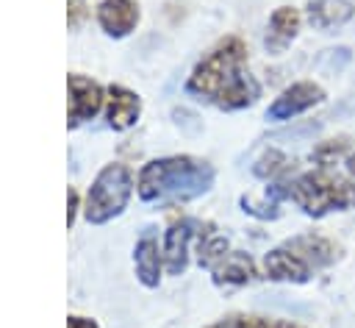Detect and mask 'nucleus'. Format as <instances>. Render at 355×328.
<instances>
[{
    "instance_id": "f257e3e1",
    "label": "nucleus",
    "mask_w": 355,
    "mask_h": 328,
    "mask_svg": "<svg viewBox=\"0 0 355 328\" xmlns=\"http://www.w3.org/2000/svg\"><path fill=\"white\" fill-rule=\"evenodd\" d=\"M186 89L200 100L225 111H239L255 103L261 86L247 69V47L241 39H222L189 75Z\"/></svg>"
},
{
    "instance_id": "f03ea898",
    "label": "nucleus",
    "mask_w": 355,
    "mask_h": 328,
    "mask_svg": "<svg viewBox=\"0 0 355 328\" xmlns=\"http://www.w3.org/2000/svg\"><path fill=\"white\" fill-rule=\"evenodd\" d=\"M266 197L294 200L308 217L322 220L333 211H349L355 208V178H344L333 170H308L283 181H275L266 189Z\"/></svg>"
},
{
    "instance_id": "7ed1b4c3",
    "label": "nucleus",
    "mask_w": 355,
    "mask_h": 328,
    "mask_svg": "<svg viewBox=\"0 0 355 328\" xmlns=\"http://www.w3.org/2000/svg\"><path fill=\"white\" fill-rule=\"evenodd\" d=\"M214 183V167L191 156H169L147 161L139 172V197L141 200H189L208 192Z\"/></svg>"
},
{
    "instance_id": "20e7f679",
    "label": "nucleus",
    "mask_w": 355,
    "mask_h": 328,
    "mask_svg": "<svg viewBox=\"0 0 355 328\" xmlns=\"http://www.w3.org/2000/svg\"><path fill=\"white\" fill-rule=\"evenodd\" d=\"M130 192H133V172L125 164L103 167L86 192V206H83L86 220L94 225L108 222L128 206Z\"/></svg>"
},
{
    "instance_id": "39448f33",
    "label": "nucleus",
    "mask_w": 355,
    "mask_h": 328,
    "mask_svg": "<svg viewBox=\"0 0 355 328\" xmlns=\"http://www.w3.org/2000/svg\"><path fill=\"white\" fill-rule=\"evenodd\" d=\"M322 100H324V89L316 81H297V83L286 86L272 100V106L266 108V120H272V122H288V120L311 111Z\"/></svg>"
},
{
    "instance_id": "423d86ee",
    "label": "nucleus",
    "mask_w": 355,
    "mask_h": 328,
    "mask_svg": "<svg viewBox=\"0 0 355 328\" xmlns=\"http://www.w3.org/2000/svg\"><path fill=\"white\" fill-rule=\"evenodd\" d=\"M200 225L202 222L183 217V220H175L166 228V233H164V267H166L169 275H180L186 270V264H189V245L197 236Z\"/></svg>"
},
{
    "instance_id": "0eeeda50",
    "label": "nucleus",
    "mask_w": 355,
    "mask_h": 328,
    "mask_svg": "<svg viewBox=\"0 0 355 328\" xmlns=\"http://www.w3.org/2000/svg\"><path fill=\"white\" fill-rule=\"evenodd\" d=\"M283 245L288 250H294L313 272H319V270H324V267H330L341 259V245L322 236V233H300V236L286 239Z\"/></svg>"
},
{
    "instance_id": "6e6552de",
    "label": "nucleus",
    "mask_w": 355,
    "mask_h": 328,
    "mask_svg": "<svg viewBox=\"0 0 355 328\" xmlns=\"http://www.w3.org/2000/svg\"><path fill=\"white\" fill-rule=\"evenodd\" d=\"M69 125L92 120L103 106V89L86 75H69Z\"/></svg>"
},
{
    "instance_id": "1a4fd4ad",
    "label": "nucleus",
    "mask_w": 355,
    "mask_h": 328,
    "mask_svg": "<svg viewBox=\"0 0 355 328\" xmlns=\"http://www.w3.org/2000/svg\"><path fill=\"white\" fill-rule=\"evenodd\" d=\"M263 272L272 281H288V284H308L313 278V270L286 245H280L263 256Z\"/></svg>"
},
{
    "instance_id": "9d476101",
    "label": "nucleus",
    "mask_w": 355,
    "mask_h": 328,
    "mask_svg": "<svg viewBox=\"0 0 355 328\" xmlns=\"http://www.w3.org/2000/svg\"><path fill=\"white\" fill-rule=\"evenodd\" d=\"M97 22L108 36H128L139 22V6L133 0H103L97 6Z\"/></svg>"
},
{
    "instance_id": "9b49d317",
    "label": "nucleus",
    "mask_w": 355,
    "mask_h": 328,
    "mask_svg": "<svg viewBox=\"0 0 355 328\" xmlns=\"http://www.w3.org/2000/svg\"><path fill=\"white\" fill-rule=\"evenodd\" d=\"M214 284L216 286H241V284H250L255 278V264L247 253L241 250H227L214 267Z\"/></svg>"
},
{
    "instance_id": "f8f14e48",
    "label": "nucleus",
    "mask_w": 355,
    "mask_h": 328,
    "mask_svg": "<svg viewBox=\"0 0 355 328\" xmlns=\"http://www.w3.org/2000/svg\"><path fill=\"white\" fill-rule=\"evenodd\" d=\"M305 17L316 31H333L355 17V6L349 0H311Z\"/></svg>"
},
{
    "instance_id": "ddd939ff",
    "label": "nucleus",
    "mask_w": 355,
    "mask_h": 328,
    "mask_svg": "<svg viewBox=\"0 0 355 328\" xmlns=\"http://www.w3.org/2000/svg\"><path fill=\"white\" fill-rule=\"evenodd\" d=\"M300 25H302V17L294 6L275 8L272 17H269V28H266V47L272 53H283L291 44V39L297 36Z\"/></svg>"
},
{
    "instance_id": "4468645a",
    "label": "nucleus",
    "mask_w": 355,
    "mask_h": 328,
    "mask_svg": "<svg viewBox=\"0 0 355 328\" xmlns=\"http://www.w3.org/2000/svg\"><path fill=\"white\" fill-rule=\"evenodd\" d=\"M141 100L125 86H108V125L114 131H125L139 120Z\"/></svg>"
},
{
    "instance_id": "2eb2a0df",
    "label": "nucleus",
    "mask_w": 355,
    "mask_h": 328,
    "mask_svg": "<svg viewBox=\"0 0 355 328\" xmlns=\"http://www.w3.org/2000/svg\"><path fill=\"white\" fill-rule=\"evenodd\" d=\"M161 261H164V250H158V242L153 233H144L136 242L133 250V264H136V275L144 286H158L161 281Z\"/></svg>"
},
{
    "instance_id": "dca6fc26",
    "label": "nucleus",
    "mask_w": 355,
    "mask_h": 328,
    "mask_svg": "<svg viewBox=\"0 0 355 328\" xmlns=\"http://www.w3.org/2000/svg\"><path fill=\"white\" fill-rule=\"evenodd\" d=\"M352 153V139L349 136H333V139H322L313 145L311 150V161L319 167V170H330L336 161L347 158Z\"/></svg>"
},
{
    "instance_id": "f3484780",
    "label": "nucleus",
    "mask_w": 355,
    "mask_h": 328,
    "mask_svg": "<svg viewBox=\"0 0 355 328\" xmlns=\"http://www.w3.org/2000/svg\"><path fill=\"white\" fill-rule=\"evenodd\" d=\"M291 170H294V161L288 156H283L280 150H266L255 164V175L258 178H272V181L291 178Z\"/></svg>"
},
{
    "instance_id": "a211bd4d",
    "label": "nucleus",
    "mask_w": 355,
    "mask_h": 328,
    "mask_svg": "<svg viewBox=\"0 0 355 328\" xmlns=\"http://www.w3.org/2000/svg\"><path fill=\"white\" fill-rule=\"evenodd\" d=\"M208 328H305L291 320H269V317H252V314H230Z\"/></svg>"
},
{
    "instance_id": "6ab92c4d",
    "label": "nucleus",
    "mask_w": 355,
    "mask_h": 328,
    "mask_svg": "<svg viewBox=\"0 0 355 328\" xmlns=\"http://www.w3.org/2000/svg\"><path fill=\"white\" fill-rule=\"evenodd\" d=\"M67 203H69V211H67V222L72 225V220H75V208H78V195L69 189V195H67Z\"/></svg>"
},
{
    "instance_id": "aec40b11",
    "label": "nucleus",
    "mask_w": 355,
    "mask_h": 328,
    "mask_svg": "<svg viewBox=\"0 0 355 328\" xmlns=\"http://www.w3.org/2000/svg\"><path fill=\"white\" fill-rule=\"evenodd\" d=\"M67 328H97V325L92 320H83V317H69Z\"/></svg>"
},
{
    "instance_id": "412c9836",
    "label": "nucleus",
    "mask_w": 355,
    "mask_h": 328,
    "mask_svg": "<svg viewBox=\"0 0 355 328\" xmlns=\"http://www.w3.org/2000/svg\"><path fill=\"white\" fill-rule=\"evenodd\" d=\"M69 8H72V19H69V22H72V25H78V22H80V17H83L86 11H83V6H80V3H75V0L69 3Z\"/></svg>"
},
{
    "instance_id": "4be33fe9",
    "label": "nucleus",
    "mask_w": 355,
    "mask_h": 328,
    "mask_svg": "<svg viewBox=\"0 0 355 328\" xmlns=\"http://www.w3.org/2000/svg\"><path fill=\"white\" fill-rule=\"evenodd\" d=\"M344 164H347V172H349V178H355V150L344 158Z\"/></svg>"
}]
</instances>
